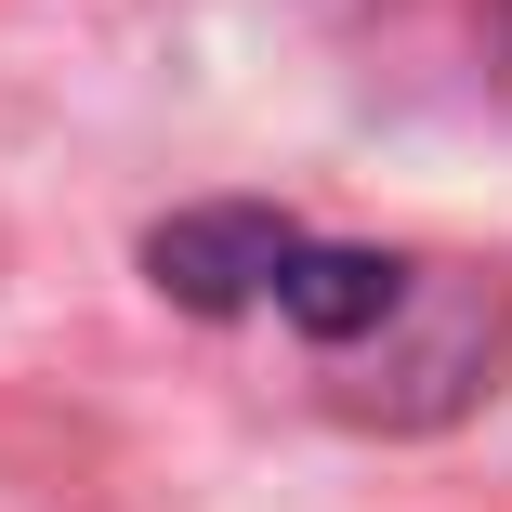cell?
<instances>
[{"label":"cell","instance_id":"obj_1","mask_svg":"<svg viewBox=\"0 0 512 512\" xmlns=\"http://www.w3.org/2000/svg\"><path fill=\"white\" fill-rule=\"evenodd\" d=\"M499 40H512V0H499Z\"/></svg>","mask_w":512,"mask_h":512}]
</instances>
